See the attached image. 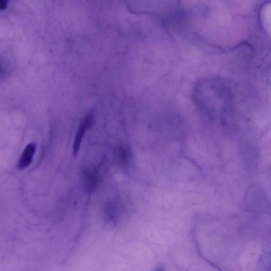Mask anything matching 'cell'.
Wrapping results in <instances>:
<instances>
[{"instance_id": "6da1fadb", "label": "cell", "mask_w": 271, "mask_h": 271, "mask_svg": "<svg viewBox=\"0 0 271 271\" xmlns=\"http://www.w3.org/2000/svg\"><path fill=\"white\" fill-rule=\"evenodd\" d=\"M93 122V116L91 113H89L84 118L78 127L73 146V154L74 156H76L79 152L84 137L92 126Z\"/></svg>"}, {"instance_id": "7a4b0ae2", "label": "cell", "mask_w": 271, "mask_h": 271, "mask_svg": "<svg viewBox=\"0 0 271 271\" xmlns=\"http://www.w3.org/2000/svg\"><path fill=\"white\" fill-rule=\"evenodd\" d=\"M36 151V145L33 143L25 146L17 163V168L23 170L27 168L32 163L33 157Z\"/></svg>"}, {"instance_id": "3957f363", "label": "cell", "mask_w": 271, "mask_h": 271, "mask_svg": "<svg viewBox=\"0 0 271 271\" xmlns=\"http://www.w3.org/2000/svg\"><path fill=\"white\" fill-rule=\"evenodd\" d=\"M86 189L92 191L98 187L100 183V176L97 171L87 170L83 172Z\"/></svg>"}, {"instance_id": "277c9868", "label": "cell", "mask_w": 271, "mask_h": 271, "mask_svg": "<svg viewBox=\"0 0 271 271\" xmlns=\"http://www.w3.org/2000/svg\"><path fill=\"white\" fill-rule=\"evenodd\" d=\"M7 3V1H5V0H2V1H0V8H1V9H4L6 7Z\"/></svg>"}, {"instance_id": "5b68a950", "label": "cell", "mask_w": 271, "mask_h": 271, "mask_svg": "<svg viewBox=\"0 0 271 271\" xmlns=\"http://www.w3.org/2000/svg\"><path fill=\"white\" fill-rule=\"evenodd\" d=\"M157 271H164L163 270H157Z\"/></svg>"}]
</instances>
